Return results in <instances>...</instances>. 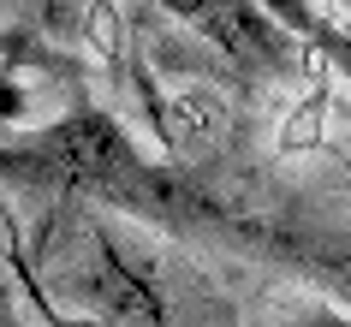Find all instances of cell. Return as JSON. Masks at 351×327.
Returning <instances> with one entry per match:
<instances>
[{
	"instance_id": "cell-1",
	"label": "cell",
	"mask_w": 351,
	"mask_h": 327,
	"mask_svg": "<svg viewBox=\"0 0 351 327\" xmlns=\"http://www.w3.org/2000/svg\"><path fill=\"white\" fill-rule=\"evenodd\" d=\"M0 179L19 191H77V197L113 202L137 220H155L167 232L185 238H215V244H239L250 256L286 262L304 274H328L333 286H351V244L333 232H315L304 220H268L250 215L239 202L215 197L208 184L155 167L149 155L131 149V137L113 125L108 113L77 108L60 125L24 137V143L0 149Z\"/></svg>"
},
{
	"instance_id": "cell-2",
	"label": "cell",
	"mask_w": 351,
	"mask_h": 327,
	"mask_svg": "<svg viewBox=\"0 0 351 327\" xmlns=\"http://www.w3.org/2000/svg\"><path fill=\"white\" fill-rule=\"evenodd\" d=\"M179 24H191L208 48H221L239 72L250 77H292L298 54L292 36L274 12H262L256 0H161Z\"/></svg>"
},
{
	"instance_id": "cell-3",
	"label": "cell",
	"mask_w": 351,
	"mask_h": 327,
	"mask_svg": "<svg viewBox=\"0 0 351 327\" xmlns=\"http://www.w3.org/2000/svg\"><path fill=\"white\" fill-rule=\"evenodd\" d=\"M19 113H24V95L12 90L6 77H0V119H19Z\"/></svg>"
},
{
	"instance_id": "cell-4",
	"label": "cell",
	"mask_w": 351,
	"mask_h": 327,
	"mask_svg": "<svg viewBox=\"0 0 351 327\" xmlns=\"http://www.w3.org/2000/svg\"><path fill=\"white\" fill-rule=\"evenodd\" d=\"M322 6H339V12H351V0H322Z\"/></svg>"
}]
</instances>
